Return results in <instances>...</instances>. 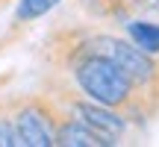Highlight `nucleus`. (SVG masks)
I'll return each instance as SVG.
<instances>
[{"label":"nucleus","instance_id":"nucleus-1","mask_svg":"<svg viewBox=\"0 0 159 147\" xmlns=\"http://www.w3.org/2000/svg\"><path fill=\"white\" fill-rule=\"evenodd\" d=\"M77 33H80V44L85 50L112 59L127 74V79L144 94L153 115L159 118V56L144 53L130 38L115 35V33H103V29H91V27H77Z\"/></svg>","mask_w":159,"mask_h":147},{"label":"nucleus","instance_id":"nucleus-2","mask_svg":"<svg viewBox=\"0 0 159 147\" xmlns=\"http://www.w3.org/2000/svg\"><path fill=\"white\" fill-rule=\"evenodd\" d=\"M41 91H47V94L59 103L62 112H68L71 118H77L80 124H85L91 132H97V136L106 141V147L109 144H121L130 136L133 124L124 115H118L115 109H109V106H103V103L85 97L83 91L74 88L59 71H41Z\"/></svg>","mask_w":159,"mask_h":147},{"label":"nucleus","instance_id":"nucleus-3","mask_svg":"<svg viewBox=\"0 0 159 147\" xmlns=\"http://www.w3.org/2000/svg\"><path fill=\"white\" fill-rule=\"evenodd\" d=\"M6 106L21 147H53V132L62 109L47 91H12L6 94Z\"/></svg>","mask_w":159,"mask_h":147},{"label":"nucleus","instance_id":"nucleus-4","mask_svg":"<svg viewBox=\"0 0 159 147\" xmlns=\"http://www.w3.org/2000/svg\"><path fill=\"white\" fill-rule=\"evenodd\" d=\"M53 144H59V147H106V141H103L97 132H91L85 124H80L68 112H62L59 121H56Z\"/></svg>","mask_w":159,"mask_h":147},{"label":"nucleus","instance_id":"nucleus-5","mask_svg":"<svg viewBox=\"0 0 159 147\" xmlns=\"http://www.w3.org/2000/svg\"><path fill=\"white\" fill-rule=\"evenodd\" d=\"M124 33L136 47H142L150 56H159V21H148V18H130L124 21Z\"/></svg>","mask_w":159,"mask_h":147},{"label":"nucleus","instance_id":"nucleus-6","mask_svg":"<svg viewBox=\"0 0 159 147\" xmlns=\"http://www.w3.org/2000/svg\"><path fill=\"white\" fill-rule=\"evenodd\" d=\"M62 0H18L15 15H12V29L15 27H30L33 21L44 18L47 12H53Z\"/></svg>","mask_w":159,"mask_h":147},{"label":"nucleus","instance_id":"nucleus-7","mask_svg":"<svg viewBox=\"0 0 159 147\" xmlns=\"http://www.w3.org/2000/svg\"><path fill=\"white\" fill-rule=\"evenodd\" d=\"M0 147H21V138L12 127V115L6 106V94H0Z\"/></svg>","mask_w":159,"mask_h":147},{"label":"nucleus","instance_id":"nucleus-8","mask_svg":"<svg viewBox=\"0 0 159 147\" xmlns=\"http://www.w3.org/2000/svg\"><path fill=\"white\" fill-rule=\"evenodd\" d=\"M127 18H148L159 21V0H121Z\"/></svg>","mask_w":159,"mask_h":147},{"label":"nucleus","instance_id":"nucleus-9","mask_svg":"<svg viewBox=\"0 0 159 147\" xmlns=\"http://www.w3.org/2000/svg\"><path fill=\"white\" fill-rule=\"evenodd\" d=\"M9 3H12V0H0V12H3V9H6Z\"/></svg>","mask_w":159,"mask_h":147}]
</instances>
